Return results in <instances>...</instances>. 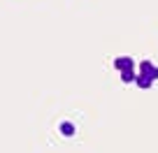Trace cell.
Masks as SVG:
<instances>
[{"label":"cell","instance_id":"1","mask_svg":"<svg viewBox=\"0 0 158 153\" xmlns=\"http://www.w3.org/2000/svg\"><path fill=\"white\" fill-rule=\"evenodd\" d=\"M139 74H147L149 79L153 81V79H158V67L153 63H149V60H144V63L139 65Z\"/></svg>","mask_w":158,"mask_h":153},{"label":"cell","instance_id":"2","mask_svg":"<svg viewBox=\"0 0 158 153\" xmlns=\"http://www.w3.org/2000/svg\"><path fill=\"white\" fill-rule=\"evenodd\" d=\"M114 67L121 72V70H126V67H133V58L130 56H118L116 60H114Z\"/></svg>","mask_w":158,"mask_h":153},{"label":"cell","instance_id":"3","mask_svg":"<svg viewBox=\"0 0 158 153\" xmlns=\"http://www.w3.org/2000/svg\"><path fill=\"white\" fill-rule=\"evenodd\" d=\"M60 135H63V137H72L74 135V125L70 123V121H63V123H60Z\"/></svg>","mask_w":158,"mask_h":153},{"label":"cell","instance_id":"4","mask_svg":"<svg viewBox=\"0 0 158 153\" xmlns=\"http://www.w3.org/2000/svg\"><path fill=\"white\" fill-rule=\"evenodd\" d=\"M135 84H137L139 88H149V86H151V79H149L147 74H137V77H135Z\"/></svg>","mask_w":158,"mask_h":153},{"label":"cell","instance_id":"5","mask_svg":"<svg viewBox=\"0 0 158 153\" xmlns=\"http://www.w3.org/2000/svg\"><path fill=\"white\" fill-rule=\"evenodd\" d=\"M121 81H135V72H133V67H126V70H121Z\"/></svg>","mask_w":158,"mask_h":153}]
</instances>
